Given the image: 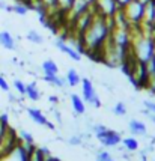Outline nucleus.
Returning a JSON list of instances; mask_svg holds the SVG:
<instances>
[{"mask_svg": "<svg viewBox=\"0 0 155 161\" xmlns=\"http://www.w3.org/2000/svg\"><path fill=\"white\" fill-rule=\"evenodd\" d=\"M112 29H113V18H106V17L95 12L91 24L87 26V29L81 35L78 36L80 41H81L85 53L89 54L91 59H93V57L97 59V56H99L98 60H101V53H102V48L106 45L107 39L110 38Z\"/></svg>", "mask_w": 155, "mask_h": 161, "instance_id": "1", "label": "nucleus"}, {"mask_svg": "<svg viewBox=\"0 0 155 161\" xmlns=\"http://www.w3.org/2000/svg\"><path fill=\"white\" fill-rule=\"evenodd\" d=\"M122 14L130 26H140L145 17V3L141 0H131L125 6L120 8Z\"/></svg>", "mask_w": 155, "mask_h": 161, "instance_id": "2", "label": "nucleus"}, {"mask_svg": "<svg viewBox=\"0 0 155 161\" xmlns=\"http://www.w3.org/2000/svg\"><path fill=\"white\" fill-rule=\"evenodd\" d=\"M93 9L95 12L106 18H113L114 14L120 9L118 0H95L93 3Z\"/></svg>", "mask_w": 155, "mask_h": 161, "instance_id": "3", "label": "nucleus"}, {"mask_svg": "<svg viewBox=\"0 0 155 161\" xmlns=\"http://www.w3.org/2000/svg\"><path fill=\"white\" fill-rule=\"evenodd\" d=\"M81 95H83L85 103L93 105L97 108L101 107V99H99L98 93H97L95 87H93V83L89 78H81Z\"/></svg>", "mask_w": 155, "mask_h": 161, "instance_id": "4", "label": "nucleus"}, {"mask_svg": "<svg viewBox=\"0 0 155 161\" xmlns=\"http://www.w3.org/2000/svg\"><path fill=\"white\" fill-rule=\"evenodd\" d=\"M0 161H29V152L21 142H18L12 149L0 154Z\"/></svg>", "mask_w": 155, "mask_h": 161, "instance_id": "5", "label": "nucleus"}, {"mask_svg": "<svg viewBox=\"0 0 155 161\" xmlns=\"http://www.w3.org/2000/svg\"><path fill=\"white\" fill-rule=\"evenodd\" d=\"M95 136H97V139L99 140V143H101L102 146H106V147L119 146L120 142H122L120 134L118 133V131L108 130V128H106L104 131H101V133H98V134H95Z\"/></svg>", "mask_w": 155, "mask_h": 161, "instance_id": "6", "label": "nucleus"}, {"mask_svg": "<svg viewBox=\"0 0 155 161\" xmlns=\"http://www.w3.org/2000/svg\"><path fill=\"white\" fill-rule=\"evenodd\" d=\"M91 8L92 6L87 3V0H74V3H72L71 9L65 15H66V17L71 20V23H72L77 17H80L81 14H85L86 11H89Z\"/></svg>", "mask_w": 155, "mask_h": 161, "instance_id": "7", "label": "nucleus"}, {"mask_svg": "<svg viewBox=\"0 0 155 161\" xmlns=\"http://www.w3.org/2000/svg\"><path fill=\"white\" fill-rule=\"evenodd\" d=\"M54 45H56V47L60 50L62 53H65L66 56H69V59L75 60V62H80V60H81V54H80V53H78L77 50L74 48L71 44H68V42L65 41L64 38H59V39H56Z\"/></svg>", "mask_w": 155, "mask_h": 161, "instance_id": "8", "label": "nucleus"}, {"mask_svg": "<svg viewBox=\"0 0 155 161\" xmlns=\"http://www.w3.org/2000/svg\"><path fill=\"white\" fill-rule=\"evenodd\" d=\"M27 114H29V118L33 120L35 124H38V125H41V126H47V128H50V130H54V124H51V122L47 119V116H45V114L39 110V108L29 107V108H27Z\"/></svg>", "mask_w": 155, "mask_h": 161, "instance_id": "9", "label": "nucleus"}, {"mask_svg": "<svg viewBox=\"0 0 155 161\" xmlns=\"http://www.w3.org/2000/svg\"><path fill=\"white\" fill-rule=\"evenodd\" d=\"M71 104H72V108H74L75 114H85L86 103H85V99L81 98L80 95L72 93V95H71Z\"/></svg>", "mask_w": 155, "mask_h": 161, "instance_id": "10", "label": "nucleus"}, {"mask_svg": "<svg viewBox=\"0 0 155 161\" xmlns=\"http://www.w3.org/2000/svg\"><path fill=\"white\" fill-rule=\"evenodd\" d=\"M130 133L133 134V136H146V125L141 122V120H137V119H133L130 120Z\"/></svg>", "mask_w": 155, "mask_h": 161, "instance_id": "11", "label": "nucleus"}, {"mask_svg": "<svg viewBox=\"0 0 155 161\" xmlns=\"http://www.w3.org/2000/svg\"><path fill=\"white\" fill-rule=\"evenodd\" d=\"M0 45L6 50H15V47H17L14 36L11 35L9 32H6V30L0 32Z\"/></svg>", "mask_w": 155, "mask_h": 161, "instance_id": "12", "label": "nucleus"}, {"mask_svg": "<svg viewBox=\"0 0 155 161\" xmlns=\"http://www.w3.org/2000/svg\"><path fill=\"white\" fill-rule=\"evenodd\" d=\"M26 97H27L30 101H39L41 99V92L38 89L36 83H29L26 84Z\"/></svg>", "mask_w": 155, "mask_h": 161, "instance_id": "13", "label": "nucleus"}, {"mask_svg": "<svg viewBox=\"0 0 155 161\" xmlns=\"http://www.w3.org/2000/svg\"><path fill=\"white\" fill-rule=\"evenodd\" d=\"M65 80H66V84H69L71 87H75V86H78V84L81 83V77H80V74H78L74 68L68 69Z\"/></svg>", "mask_w": 155, "mask_h": 161, "instance_id": "14", "label": "nucleus"}, {"mask_svg": "<svg viewBox=\"0 0 155 161\" xmlns=\"http://www.w3.org/2000/svg\"><path fill=\"white\" fill-rule=\"evenodd\" d=\"M44 81L53 84V86H56V87H64L65 84H66V80H65V78H62L59 74H51V75L44 74Z\"/></svg>", "mask_w": 155, "mask_h": 161, "instance_id": "15", "label": "nucleus"}, {"mask_svg": "<svg viewBox=\"0 0 155 161\" xmlns=\"http://www.w3.org/2000/svg\"><path fill=\"white\" fill-rule=\"evenodd\" d=\"M29 152V161H45V154L41 147H30L27 151Z\"/></svg>", "mask_w": 155, "mask_h": 161, "instance_id": "16", "label": "nucleus"}, {"mask_svg": "<svg viewBox=\"0 0 155 161\" xmlns=\"http://www.w3.org/2000/svg\"><path fill=\"white\" fill-rule=\"evenodd\" d=\"M42 71L44 74L47 75H51V74H59V66L54 60H44L42 62Z\"/></svg>", "mask_w": 155, "mask_h": 161, "instance_id": "17", "label": "nucleus"}, {"mask_svg": "<svg viewBox=\"0 0 155 161\" xmlns=\"http://www.w3.org/2000/svg\"><path fill=\"white\" fill-rule=\"evenodd\" d=\"M122 145H124V147L127 149V151H130V152H134V151H137L139 149V140L136 139V137H125V139H122V142H120Z\"/></svg>", "mask_w": 155, "mask_h": 161, "instance_id": "18", "label": "nucleus"}, {"mask_svg": "<svg viewBox=\"0 0 155 161\" xmlns=\"http://www.w3.org/2000/svg\"><path fill=\"white\" fill-rule=\"evenodd\" d=\"M74 0H56V9L60 15H65L71 9Z\"/></svg>", "mask_w": 155, "mask_h": 161, "instance_id": "19", "label": "nucleus"}, {"mask_svg": "<svg viewBox=\"0 0 155 161\" xmlns=\"http://www.w3.org/2000/svg\"><path fill=\"white\" fill-rule=\"evenodd\" d=\"M29 11L30 9L24 2H15L14 5H11V12H15L17 15H26Z\"/></svg>", "mask_w": 155, "mask_h": 161, "instance_id": "20", "label": "nucleus"}, {"mask_svg": "<svg viewBox=\"0 0 155 161\" xmlns=\"http://www.w3.org/2000/svg\"><path fill=\"white\" fill-rule=\"evenodd\" d=\"M26 38H27V41L33 42V44H42L44 42L42 35H41L39 32H36V30H29Z\"/></svg>", "mask_w": 155, "mask_h": 161, "instance_id": "21", "label": "nucleus"}, {"mask_svg": "<svg viewBox=\"0 0 155 161\" xmlns=\"http://www.w3.org/2000/svg\"><path fill=\"white\" fill-rule=\"evenodd\" d=\"M113 113L118 114V116H125L127 114V105L124 103H118V104L113 107Z\"/></svg>", "mask_w": 155, "mask_h": 161, "instance_id": "22", "label": "nucleus"}, {"mask_svg": "<svg viewBox=\"0 0 155 161\" xmlns=\"http://www.w3.org/2000/svg\"><path fill=\"white\" fill-rule=\"evenodd\" d=\"M145 91H148L151 95H154V97H155V75H149L148 84H146Z\"/></svg>", "mask_w": 155, "mask_h": 161, "instance_id": "23", "label": "nucleus"}, {"mask_svg": "<svg viewBox=\"0 0 155 161\" xmlns=\"http://www.w3.org/2000/svg\"><path fill=\"white\" fill-rule=\"evenodd\" d=\"M97 161H114V160H113V157L110 155V152L101 151V152L97 154Z\"/></svg>", "mask_w": 155, "mask_h": 161, "instance_id": "24", "label": "nucleus"}, {"mask_svg": "<svg viewBox=\"0 0 155 161\" xmlns=\"http://www.w3.org/2000/svg\"><path fill=\"white\" fill-rule=\"evenodd\" d=\"M14 87L20 95H26V84L23 83L21 80H14Z\"/></svg>", "mask_w": 155, "mask_h": 161, "instance_id": "25", "label": "nucleus"}, {"mask_svg": "<svg viewBox=\"0 0 155 161\" xmlns=\"http://www.w3.org/2000/svg\"><path fill=\"white\" fill-rule=\"evenodd\" d=\"M0 89L3 92H9V83L6 81V78L0 74Z\"/></svg>", "mask_w": 155, "mask_h": 161, "instance_id": "26", "label": "nucleus"}, {"mask_svg": "<svg viewBox=\"0 0 155 161\" xmlns=\"http://www.w3.org/2000/svg\"><path fill=\"white\" fill-rule=\"evenodd\" d=\"M145 108L148 110V112H151V113H155V101H151V99H146L145 103Z\"/></svg>", "mask_w": 155, "mask_h": 161, "instance_id": "27", "label": "nucleus"}, {"mask_svg": "<svg viewBox=\"0 0 155 161\" xmlns=\"http://www.w3.org/2000/svg\"><path fill=\"white\" fill-rule=\"evenodd\" d=\"M106 128H107L106 125H93V128H92V130H93V133H95V134H98V133H101V131H104Z\"/></svg>", "mask_w": 155, "mask_h": 161, "instance_id": "28", "label": "nucleus"}, {"mask_svg": "<svg viewBox=\"0 0 155 161\" xmlns=\"http://www.w3.org/2000/svg\"><path fill=\"white\" fill-rule=\"evenodd\" d=\"M143 113H145V114L148 116V118H149V120H151V122H154V124H155V113H151V112H148L146 108L143 110Z\"/></svg>", "mask_w": 155, "mask_h": 161, "instance_id": "29", "label": "nucleus"}, {"mask_svg": "<svg viewBox=\"0 0 155 161\" xmlns=\"http://www.w3.org/2000/svg\"><path fill=\"white\" fill-rule=\"evenodd\" d=\"M0 9L11 12V6H9V5H6V2H3V0H0Z\"/></svg>", "mask_w": 155, "mask_h": 161, "instance_id": "30", "label": "nucleus"}, {"mask_svg": "<svg viewBox=\"0 0 155 161\" xmlns=\"http://www.w3.org/2000/svg\"><path fill=\"white\" fill-rule=\"evenodd\" d=\"M69 145H81V139L80 137H72V139H69Z\"/></svg>", "mask_w": 155, "mask_h": 161, "instance_id": "31", "label": "nucleus"}, {"mask_svg": "<svg viewBox=\"0 0 155 161\" xmlns=\"http://www.w3.org/2000/svg\"><path fill=\"white\" fill-rule=\"evenodd\" d=\"M45 161H62V160H59V158H56V157L48 155V157H45Z\"/></svg>", "mask_w": 155, "mask_h": 161, "instance_id": "32", "label": "nucleus"}, {"mask_svg": "<svg viewBox=\"0 0 155 161\" xmlns=\"http://www.w3.org/2000/svg\"><path fill=\"white\" fill-rule=\"evenodd\" d=\"M130 2H131V0H118V3H119L120 8L125 6V5H127V3H130Z\"/></svg>", "mask_w": 155, "mask_h": 161, "instance_id": "33", "label": "nucleus"}, {"mask_svg": "<svg viewBox=\"0 0 155 161\" xmlns=\"http://www.w3.org/2000/svg\"><path fill=\"white\" fill-rule=\"evenodd\" d=\"M50 103H53V104H57V103H59V98H57V97H54V95H53V97H50Z\"/></svg>", "mask_w": 155, "mask_h": 161, "instance_id": "34", "label": "nucleus"}, {"mask_svg": "<svg viewBox=\"0 0 155 161\" xmlns=\"http://www.w3.org/2000/svg\"><path fill=\"white\" fill-rule=\"evenodd\" d=\"M54 116H56V119L59 120V122H60V113H59V112H56V113H54Z\"/></svg>", "mask_w": 155, "mask_h": 161, "instance_id": "35", "label": "nucleus"}, {"mask_svg": "<svg viewBox=\"0 0 155 161\" xmlns=\"http://www.w3.org/2000/svg\"><path fill=\"white\" fill-rule=\"evenodd\" d=\"M20 2H24L26 5H27V3H29V0H20Z\"/></svg>", "mask_w": 155, "mask_h": 161, "instance_id": "36", "label": "nucleus"}, {"mask_svg": "<svg viewBox=\"0 0 155 161\" xmlns=\"http://www.w3.org/2000/svg\"><path fill=\"white\" fill-rule=\"evenodd\" d=\"M141 161H148V160H146V158H143V160H141Z\"/></svg>", "mask_w": 155, "mask_h": 161, "instance_id": "37", "label": "nucleus"}, {"mask_svg": "<svg viewBox=\"0 0 155 161\" xmlns=\"http://www.w3.org/2000/svg\"><path fill=\"white\" fill-rule=\"evenodd\" d=\"M154 29H155V21H154Z\"/></svg>", "mask_w": 155, "mask_h": 161, "instance_id": "38", "label": "nucleus"}]
</instances>
